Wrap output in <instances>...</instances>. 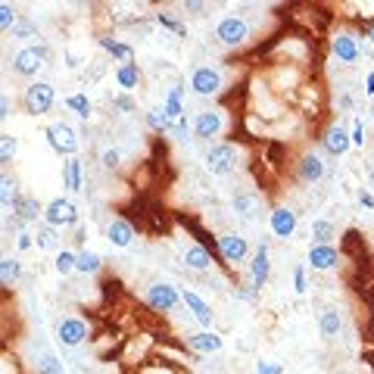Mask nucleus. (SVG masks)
Instances as JSON below:
<instances>
[{
	"instance_id": "obj_1",
	"label": "nucleus",
	"mask_w": 374,
	"mask_h": 374,
	"mask_svg": "<svg viewBox=\"0 0 374 374\" xmlns=\"http://www.w3.org/2000/svg\"><path fill=\"white\" fill-rule=\"evenodd\" d=\"M215 37L224 47H243L250 41V22L243 16H224L219 25H215Z\"/></svg>"
},
{
	"instance_id": "obj_2",
	"label": "nucleus",
	"mask_w": 374,
	"mask_h": 374,
	"mask_svg": "<svg viewBox=\"0 0 374 374\" xmlns=\"http://www.w3.org/2000/svg\"><path fill=\"white\" fill-rule=\"evenodd\" d=\"M56 100V91L50 81H32V85L25 88V109L32 112V116H44V112H50Z\"/></svg>"
},
{
	"instance_id": "obj_3",
	"label": "nucleus",
	"mask_w": 374,
	"mask_h": 374,
	"mask_svg": "<svg viewBox=\"0 0 374 374\" xmlns=\"http://www.w3.org/2000/svg\"><path fill=\"white\" fill-rule=\"evenodd\" d=\"M47 47H22L16 56H13V72L22 75V78H35L37 72L47 63Z\"/></svg>"
},
{
	"instance_id": "obj_4",
	"label": "nucleus",
	"mask_w": 374,
	"mask_h": 374,
	"mask_svg": "<svg viewBox=\"0 0 374 374\" xmlns=\"http://www.w3.org/2000/svg\"><path fill=\"white\" fill-rule=\"evenodd\" d=\"M222 69H215V66H197L191 75V91L197 97H215L222 91Z\"/></svg>"
},
{
	"instance_id": "obj_5",
	"label": "nucleus",
	"mask_w": 374,
	"mask_h": 374,
	"mask_svg": "<svg viewBox=\"0 0 374 374\" xmlns=\"http://www.w3.org/2000/svg\"><path fill=\"white\" fill-rule=\"evenodd\" d=\"M44 138H47L50 147H54L59 156H66V159H72L75 150H78V134H75V128H72V125H66V122L50 125V128L44 131Z\"/></svg>"
},
{
	"instance_id": "obj_6",
	"label": "nucleus",
	"mask_w": 374,
	"mask_h": 374,
	"mask_svg": "<svg viewBox=\"0 0 374 374\" xmlns=\"http://www.w3.org/2000/svg\"><path fill=\"white\" fill-rule=\"evenodd\" d=\"M178 303H181V294H178L171 284L156 281V284H150V287H147V306H150V309H156V312H171Z\"/></svg>"
},
{
	"instance_id": "obj_7",
	"label": "nucleus",
	"mask_w": 374,
	"mask_h": 374,
	"mask_svg": "<svg viewBox=\"0 0 374 374\" xmlns=\"http://www.w3.org/2000/svg\"><path fill=\"white\" fill-rule=\"evenodd\" d=\"M44 222L50 224V228H66V224H75L78 222V209H75L72 200H50L47 206H44Z\"/></svg>"
},
{
	"instance_id": "obj_8",
	"label": "nucleus",
	"mask_w": 374,
	"mask_h": 374,
	"mask_svg": "<svg viewBox=\"0 0 374 374\" xmlns=\"http://www.w3.org/2000/svg\"><path fill=\"white\" fill-rule=\"evenodd\" d=\"M237 166V147L234 144H219L206 153V169L212 175H228Z\"/></svg>"
},
{
	"instance_id": "obj_9",
	"label": "nucleus",
	"mask_w": 374,
	"mask_h": 374,
	"mask_svg": "<svg viewBox=\"0 0 374 374\" xmlns=\"http://www.w3.org/2000/svg\"><path fill=\"white\" fill-rule=\"evenodd\" d=\"M222 131H224V116L219 109H203L197 119H193V138L212 140V138H219Z\"/></svg>"
},
{
	"instance_id": "obj_10",
	"label": "nucleus",
	"mask_w": 374,
	"mask_h": 374,
	"mask_svg": "<svg viewBox=\"0 0 374 374\" xmlns=\"http://www.w3.org/2000/svg\"><path fill=\"white\" fill-rule=\"evenodd\" d=\"M56 340H59V346H66V349L81 346V343L88 340V325L81 318H63L56 325Z\"/></svg>"
},
{
	"instance_id": "obj_11",
	"label": "nucleus",
	"mask_w": 374,
	"mask_h": 374,
	"mask_svg": "<svg viewBox=\"0 0 374 374\" xmlns=\"http://www.w3.org/2000/svg\"><path fill=\"white\" fill-rule=\"evenodd\" d=\"M219 250H222L224 262L237 265V262L246 259V253H250V243H246V237H241V234H222L219 237Z\"/></svg>"
},
{
	"instance_id": "obj_12",
	"label": "nucleus",
	"mask_w": 374,
	"mask_h": 374,
	"mask_svg": "<svg viewBox=\"0 0 374 374\" xmlns=\"http://www.w3.org/2000/svg\"><path fill=\"white\" fill-rule=\"evenodd\" d=\"M268 272H272V262H268V243H259V250L253 253V262H250V281H253V290H262V287H265Z\"/></svg>"
},
{
	"instance_id": "obj_13",
	"label": "nucleus",
	"mask_w": 374,
	"mask_h": 374,
	"mask_svg": "<svg viewBox=\"0 0 374 374\" xmlns=\"http://www.w3.org/2000/svg\"><path fill=\"white\" fill-rule=\"evenodd\" d=\"M268 224H272L275 237H284V241H287V237L296 231V212L290 206H278L272 212V222H268Z\"/></svg>"
},
{
	"instance_id": "obj_14",
	"label": "nucleus",
	"mask_w": 374,
	"mask_h": 374,
	"mask_svg": "<svg viewBox=\"0 0 374 374\" xmlns=\"http://www.w3.org/2000/svg\"><path fill=\"white\" fill-rule=\"evenodd\" d=\"M337 262H340V253L334 246H325V243L309 246V265L315 272H331V268H337Z\"/></svg>"
},
{
	"instance_id": "obj_15",
	"label": "nucleus",
	"mask_w": 374,
	"mask_h": 374,
	"mask_svg": "<svg viewBox=\"0 0 374 374\" xmlns=\"http://www.w3.org/2000/svg\"><path fill=\"white\" fill-rule=\"evenodd\" d=\"M331 50H334V56L340 59V63H356L358 59V44H356V37L346 35V32L331 37Z\"/></svg>"
},
{
	"instance_id": "obj_16",
	"label": "nucleus",
	"mask_w": 374,
	"mask_h": 374,
	"mask_svg": "<svg viewBox=\"0 0 374 374\" xmlns=\"http://www.w3.org/2000/svg\"><path fill=\"white\" fill-rule=\"evenodd\" d=\"M187 346L193 349V353H219L222 349V337L215 331H200V334H191L187 337Z\"/></svg>"
},
{
	"instance_id": "obj_17",
	"label": "nucleus",
	"mask_w": 374,
	"mask_h": 374,
	"mask_svg": "<svg viewBox=\"0 0 374 374\" xmlns=\"http://www.w3.org/2000/svg\"><path fill=\"white\" fill-rule=\"evenodd\" d=\"M107 237L112 246H131L134 241V224L128 219H112L107 228Z\"/></svg>"
},
{
	"instance_id": "obj_18",
	"label": "nucleus",
	"mask_w": 374,
	"mask_h": 374,
	"mask_svg": "<svg viewBox=\"0 0 374 374\" xmlns=\"http://www.w3.org/2000/svg\"><path fill=\"white\" fill-rule=\"evenodd\" d=\"M181 299H184V306L193 312V318H197L200 325H203V327H209V325H212V309H209V303H206L203 296H197V294H193V290H184V294H181Z\"/></svg>"
},
{
	"instance_id": "obj_19",
	"label": "nucleus",
	"mask_w": 374,
	"mask_h": 374,
	"mask_svg": "<svg viewBox=\"0 0 374 374\" xmlns=\"http://www.w3.org/2000/svg\"><path fill=\"white\" fill-rule=\"evenodd\" d=\"M349 144H353V140H349V134L340 128V125H331V128L325 131V150L331 156H343L349 150Z\"/></svg>"
},
{
	"instance_id": "obj_20",
	"label": "nucleus",
	"mask_w": 374,
	"mask_h": 374,
	"mask_svg": "<svg viewBox=\"0 0 374 374\" xmlns=\"http://www.w3.org/2000/svg\"><path fill=\"white\" fill-rule=\"evenodd\" d=\"M321 175H325V162H321V156L306 153L303 159H299V178H303L306 184H312V181H321Z\"/></svg>"
},
{
	"instance_id": "obj_21",
	"label": "nucleus",
	"mask_w": 374,
	"mask_h": 374,
	"mask_svg": "<svg viewBox=\"0 0 374 374\" xmlns=\"http://www.w3.org/2000/svg\"><path fill=\"white\" fill-rule=\"evenodd\" d=\"M184 262H187V268H193V272H206V268L212 265V256H209L206 246L191 243V246L184 250Z\"/></svg>"
},
{
	"instance_id": "obj_22",
	"label": "nucleus",
	"mask_w": 374,
	"mask_h": 374,
	"mask_svg": "<svg viewBox=\"0 0 374 374\" xmlns=\"http://www.w3.org/2000/svg\"><path fill=\"white\" fill-rule=\"evenodd\" d=\"M340 327H343V318H340V312L337 309H325L318 315V331L325 340H334L337 334H340Z\"/></svg>"
},
{
	"instance_id": "obj_23",
	"label": "nucleus",
	"mask_w": 374,
	"mask_h": 374,
	"mask_svg": "<svg viewBox=\"0 0 374 374\" xmlns=\"http://www.w3.org/2000/svg\"><path fill=\"white\" fill-rule=\"evenodd\" d=\"M13 215H16L19 222H35L37 215H44V209L35 197H19L16 206H13Z\"/></svg>"
},
{
	"instance_id": "obj_24",
	"label": "nucleus",
	"mask_w": 374,
	"mask_h": 374,
	"mask_svg": "<svg viewBox=\"0 0 374 374\" xmlns=\"http://www.w3.org/2000/svg\"><path fill=\"white\" fill-rule=\"evenodd\" d=\"M116 81H119V88L122 91H134V88L140 85V69H138V63H122L116 69Z\"/></svg>"
},
{
	"instance_id": "obj_25",
	"label": "nucleus",
	"mask_w": 374,
	"mask_h": 374,
	"mask_svg": "<svg viewBox=\"0 0 374 374\" xmlns=\"http://www.w3.org/2000/svg\"><path fill=\"white\" fill-rule=\"evenodd\" d=\"M19 275H22L19 259H13V256L0 259V281H4V287H13V284L19 281Z\"/></svg>"
},
{
	"instance_id": "obj_26",
	"label": "nucleus",
	"mask_w": 374,
	"mask_h": 374,
	"mask_svg": "<svg viewBox=\"0 0 374 374\" xmlns=\"http://www.w3.org/2000/svg\"><path fill=\"white\" fill-rule=\"evenodd\" d=\"M16 200H19L16 178L4 175V178H0V203H4V209H13V206H16Z\"/></svg>"
},
{
	"instance_id": "obj_27",
	"label": "nucleus",
	"mask_w": 374,
	"mask_h": 374,
	"mask_svg": "<svg viewBox=\"0 0 374 374\" xmlns=\"http://www.w3.org/2000/svg\"><path fill=\"white\" fill-rule=\"evenodd\" d=\"M63 178H66V187H69V191H81V159H78V156L66 159Z\"/></svg>"
},
{
	"instance_id": "obj_28",
	"label": "nucleus",
	"mask_w": 374,
	"mask_h": 374,
	"mask_svg": "<svg viewBox=\"0 0 374 374\" xmlns=\"http://www.w3.org/2000/svg\"><path fill=\"white\" fill-rule=\"evenodd\" d=\"M312 237H315V243L331 246V241L337 237V228L327 219H315V222H312Z\"/></svg>"
},
{
	"instance_id": "obj_29",
	"label": "nucleus",
	"mask_w": 374,
	"mask_h": 374,
	"mask_svg": "<svg viewBox=\"0 0 374 374\" xmlns=\"http://www.w3.org/2000/svg\"><path fill=\"white\" fill-rule=\"evenodd\" d=\"M100 47L103 50H109L116 59H122V63H131L134 59V50L128 47V44H122V41H112V37H100Z\"/></svg>"
},
{
	"instance_id": "obj_30",
	"label": "nucleus",
	"mask_w": 374,
	"mask_h": 374,
	"mask_svg": "<svg viewBox=\"0 0 374 374\" xmlns=\"http://www.w3.org/2000/svg\"><path fill=\"white\" fill-rule=\"evenodd\" d=\"M256 209H259V200L253 197V193H237V197H234V212L243 215V219H253Z\"/></svg>"
},
{
	"instance_id": "obj_31",
	"label": "nucleus",
	"mask_w": 374,
	"mask_h": 374,
	"mask_svg": "<svg viewBox=\"0 0 374 374\" xmlns=\"http://www.w3.org/2000/svg\"><path fill=\"white\" fill-rule=\"evenodd\" d=\"M75 272H81V275H94V272H100V256L91 250H81L78 253V265H75Z\"/></svg>"
},
{
	"instance_id": "obj_32",
	"label": "nucleus",
	"mask_w": 374,
	"mask_h": 374,
	"mask_svg": "<svg viewBox=\"0 0 374 374\" xmlns=\"http://www.w3.org/2000/svg\"><path fill=\"white\" fill-rule=\"evenodd\" d=\"M75 265H78V253H69V250H59L56 259H54V268L59 275H72Z\"/></svg>"
},
{
	"instance_id": "obj_33",
	"label": "nucleus",
	"mask_w": 374,
	"mask_h": 374,
	"mask_svg": "<svg viewBox=\"0 0 374 374\" xmlns=\"http://www.w3.org/2000/svg\"><path fill=\"white\" fill-rule=\"evenodd\" d=\"M66 107H69L75 116H81V119H91V100H88L85 94H72V97H66Z\"/></svg>"
},
{
	"instance_id": "obj_34",
	"label": "nucleus",
	"mask_w": 374,
	"mask_h": 374,
	"mask_svg": "<svg viewBox=\"0 0 374 374\" xmlns=\"http://www.w3.org/2000/svg\"><path fill=\"white\" fill-rule=\"evenodd\" d=\"M35 243L41 246V250H56V228H50V224H44V228H37L35 234Z\"/></svg>"
},
{
	"instance_id": "obj_35",
	"label": "nucleus",
	"mask_w": 374,
	"mask_h": 374,
	"mask_svg": "<svg viewBox=\"0 0 374 374\" xmlns=\"http://www.w3.org/2000/svg\"><path fill=\"white\" fill-rule=\"evenodd\" d=\"M16 150H19V140L13 138V134H4L0 138V162H13V156H16Z\"/></svg>"
},
{
	"instance_id": "obj_36",
	"label": "nucleus",
	"mask_w": 374,
	"mask_h": 374,
	"mask_svg": "<svg viewBox=\"0 0 374 374\" xmlns=\"http://www.w3.org/2000/svg\"><path fill=\"white\" fill-rule=\"evenodd\" d=\"M147 125H150V128H156V131H171V122H169V116L162 109H150L147 112Z\"/></svg>"
},
{
	"instance_id": "obj_37",
	"label": "nucleus",
	"mask_w": 374,
	"mask_h": 374,
	"mask_svg": "<svg viewBox=\"0 0 374 374\" xmlns=\"http://www.w3.org/2000/svg\"><path fill=\"white\" fill-rule=\"evenodd\" d=\"M162 112L169 116V122H178V119H184V107L178 97H166V103H162Z\"/></svg>"
},
{
	"instance_id": "obj_38",
	"label": "nucleus",
	"mask_w": 374,
	"mask_h": 374,
	"mask_svg": "<svg viewBox=\"0 0 374 374\" xmlns=\"http://www.w3.org/2000/svg\"><path fill=\"white\" fill-rule=\"evenodd\" d=\"M37 371L41 374H63V362L56 356H41L37 358Z\"/></svg>"
},
{
	"instance_id": "obj_39",
	"label": "nucleus",
	"mask_w": 374,
	"mask_h": 374,
	"mask_svg": "<svg viewBox=\"0 0 374 374\" xmlns=\"http://www.w3.org/2000/svg\"><path fill=\"white\" fill-rule=\"evenodd\" d=\"M16 25H19V22H16V10H13L10 4H0V28H4V32H13Z\"/></svg>"
},
{
	"instance_id": "obj_40",
	"label": "nucleus",
	"mask_w": 374,
	"mask_h": 374,
	"mask_svg": "<svg viewBox=\"0 0 374 374\" xmlns=\"http://www.w3.org/2000/svg\"><path fill=\"white\" fill-rule=\"evenodd\" d=\"M256 374H284V365L272 362V358H262V362L256 365Z\"/></svg>"
},
{
	"instance_id": "obj_41",
	"label": "nucleus",
	"mask_w": 374,
	"mask_h": 374,
	"mask_svg": "<svg viewBox=\"0 0 374 374\" xmlns=\"http://www.w3.org/2000/svg\"><path fill=\"white\" fill-rule=\"evenodd\" d=\"M13 37H19V41H28V37H35V25H32V22H19V25L13 28Z\"/></svg>"
},
{
	"instance_id": "obj_42",
	"label": "nucleus",
	"mask_w": 374,
	"mask_h": 374,
	"mask_svg": "<svg viewBox=\"0 0 374 374\" xmlns=\"http://www.w3.org/2000/svg\"><path fill=\"white\" fill-rule=\"evenodd\" d=\"M103 166L107 169H119V159H122V153H119V150H103Z\"/></svg>"
},
{
	"instance_id": "obj_43",
	"label": "nucleus",
	"mask_w": 374,
	"mask_h": 374,
	"mask_svg": "<svg viewBox=\"0 0 374 374\" xmlns=\"http://www.w3.org/2000/svg\"><path fill=\"white\" fill-rule=\"evenodd\" d=\"M156 22H159L162 28H171V32H178V35L184 32V28H181V22H178V19H171V16H166V13H159V16H156Z\"/></svg>"
},
{
	"instance_id": "obj_44",
	"label": "nucleus",
	"mask_w": 374,
	"mask_h": 374,
	"mask_svg": "<svg viewBox=\"0 0 374 374\" xmlns=\"http://www.w3.org/2000/svg\"><path fill=\"white\" fill-rule=\"evenodd\" d=\"M294 290H296V294H306V268L303 265L294 272Z\"/></svg>"
},
{
	"instance_id": "obj_45",
	"label": "nucleus",
	"mask_w": 374,
	"mask_h": 374,
	"mask_svg": "<svg viewBox=\"0 0 374 374\" xmlns=\"http://www.w3.org/2000/svg\"><path fill=\"white\" fill-rule=\"evenodd\" d=\"M13 116V103H10V97H0V119H4V122H6V119H10Z\"/></svg>"
},
{
	"instance_id": "obj_46",
	"label": "nucleus",
	"mask_w": 374,
	"mask_h": 374,
	"mask_svg": "<svg viewBox=\"0 0 374 374\" xmlns=\"http://www.w3.org/2000/svg\"><path fill=\"white\" fill-rule=\"evenodd\" d=\"M349 140H353L356 147L365 144V128H362V122H356V128H353V134H349Z\"/></svg>"
},
{
	"instance_id": "obj_47",
	"label": "nucleus",
	"mask_w": 374,
	"mask_h": 374,
	"mask_svg": "<svg viewBox=\"0 0 374 374\" xmlns=\"http://www.w3.org/2000/svg\"><path fill=\"white\" fill-rule=\"evenodd\" d=\"M181 6H184V13H197V16L206 10V4H197V0H184Z\"/></svg>"
},
{
	"instance_id": "obj_48",
	"label": "nucleus",
	"mask_w": 374,
	"mask_h": 374,
	"mask_svg": "<svg viewBox=\"0 0 374 374\" xmlns=\"http://www.w3.org/2000/svg\"><path fill=\"white\" fill-rule=\"evenodd\" d=\"M112 107H119V109L128 112V109H134V100H131V97H116V100H112Z\"/></svg>"
},
{
	"instance_id": "obj_49",
	"label": "nucleus",
	"mask_w": 374,
	"mask_h": 374,
	"mask_svg": "<svg viewBox=\"0 0 374 374\" xmlns=\"http://www.w3.org/2000/svg\"><path fill=\"white\" fill-rule=\"evenodd\" d=\"M171 131H175L178 138H184V134H187V119H178V122H171Z\"/></svg>"
},
{
	"instance_id": "obj_50",
	"label": "nucleus",
	"mask_w": 374,
	"mask_h": 374,
	"mask_svg": "<svg viewBox=\"0 0 374 374\" xmlns=\"http://www.w3.org/2000/svg\"><path fill=\"white\" fill-rule=\"evenodd\" d=\"M19 250H28V246H32L35 243V234H19Z\"/></svg>"
},
{
	"instance_id": "obj_51",
	"label": "nucleus",
	"mask_w": 374,
	"mask_h": 374,
	"mask_svg": "<svg viewBox=\"0 0 374 374\" xmlns=\"http://www.w3.org/2000/svg\"><path fill=\"white\" fill-rule=\"evenodd\" d=\"M358 200H362V206H368V209H374V197L368 191H358Z\"/></svg>"
},
{
	"instance_id": "obj_52",
	"label": "nucleus",
	"mask_w": 374,
	"mask_h": 374,
	"mask_svg": "<svg viewBox=\"0 0 374 374\" xmlns=\"http://www.w3.org/2000/svg\"><path fill=\"white\" fill-rule=\"evenodd\" d=\"M253 296H256L253 287H237V299H253Z\"/></svg>"
},
{
	"instance_id": "obj_53",
	"label": "nucleus",
	"mask_w": 374,
	"mask_h": 374,
	"mask_svg": "<svg viewBox=\"0 0 374 374\" xmlns=\"http://www.w3.org/2000/svg\"><path fill=\"white\" fill-rule=\"evenodd\" d=\"M169 97H178V100H181V97H184V88H181V85H175V88L169 91Z\"/></svg>"
},
{
	"instance_id": "obj_54",
	"label": "nucleus",
	"mask_w": 374,
	"mask_h": 374,
	"mask_svg": "<svg viewBox=\"0 0 374 374\" xmlns=\"http://www.w3.org/2000/svg\"><path fill=\"white\" fill-rule=\"evenodd\" d=\"M365 85H368V88H365V91H368V94H374V72H368V78H365Z\"/></svg>"
},
{
	"instance_id": "obj_55",
	"label": "nucleus",
	"mask_w": 374,
	"mask_h": 374,
	"mask_svg": "<svg viewBox=\"0 0 374 374\" xmlns=\"http://www.w3.org/2000/svg\"><path fill=\"white\" fill-rule=\"evenodd\" d=\"M368 37H371V44H374V25H371V32H368Z\"/></svg>"
},
{
	"instance_id": "obj_56",
	"label": "nucleus",
	"mask_w": 374,
	"mask_h": 374,
	"mask_svg": "<svg viewBox=\"0 0 374 374\" xmlns=\"http://www.w3.org/2000/svg\"><path fill=\"white\" fill-rule=\"evenodd\" d=\"M371 181H374V166H371Z\"/></svg>"
}]
</instances>
